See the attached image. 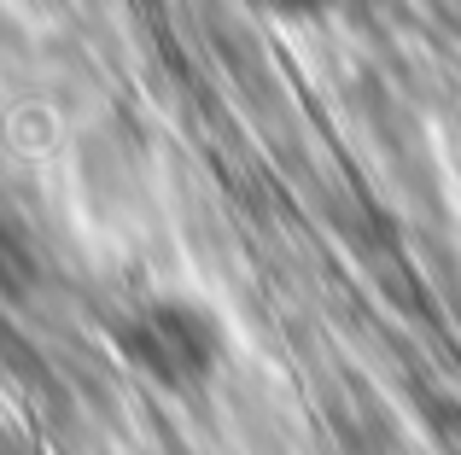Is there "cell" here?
<instances>
[{"label": "cell", "mask_w": 461, "mask_h": 455, "mask_svg": "<svg viewBox=\"0 0 461 455\" xmlns=\"http://www.w3.org/2000/svg\"><path fill=\"white\" fill-rule=\"evenodd\" d=\"M117 339H123L129 362L169 391L204 386L216 374V362H222V327L193 298H147V304H135L129 321L117 327Z\"/></svg>", "instance_id": "6da1fadb"}]
</instances>
